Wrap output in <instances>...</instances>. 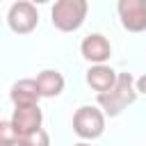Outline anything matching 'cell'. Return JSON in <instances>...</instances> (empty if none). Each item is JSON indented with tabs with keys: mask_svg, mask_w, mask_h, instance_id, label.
Segmentation results:
<instances>
[{
	"mask_svg": "<svg viewBox=\"0 0 146 146\" xmlns=\"http://www.w3.org/2000/svg\"><path fill=\"white\" fill-rule=\"evenodd\" d=\"M30 2H34V5H46V2H50V0H30Z\"/></svg>",
	"mask_w": 146,
	"mask_h": 146,
	"instance_id": "14",
	"label": "cell"
},
{
	"mask_svg": "<svg viewBox=\"0 0 146 146\" xmlns=\"http://www.w3.org/2000/svg\"><path fill=\"white\" fill-rule=\"evenodd\" d=\"M7 25L14 34H30L39 25V11L36 5L30 0H18L7 11Z\"/></svg>",
	"mask_w": 146,
	"mask_h": 146,
	"instance_id": "4",
	"label": "cell"
},
{
	"mask_svg": "<svg viewBox=\"0 0 146 146\" xmlns=\"http://www.w3.org/2000/svg\"><path fill=\"white\" fill-rule=\"evenodd\" d=\"M137 96H139L137 80L130 73H119L114 87H110L107 91H100L96 100L107 116H119L128 105H132L137 100Z\"/></svg>",
	"mask_w": 146,
	"mask_h": 146,
	"instance_id": "1",
	"label": "cell"
},
{
	"mask_svg": "<svg viewBox=\"0 0 146 146\" xmlns=\"http://www.w3.org/2000/svg\"><path fill=\"white\" fill-rule=\"evenodd\" d=\"M36 84H39V91H41V98H55L64 91V75L57 71V68H43L41 73H36Z\"/></svg>",
	"mask_w": 146,
	"mask_h": 146,
	"instance_id": "10",
	"label": "cell"
},
{
	"mask_svg": "<svg viewBox=\"0 0 146 146\" xmlns=\"http://www.w3.org/2000/svg\"><path fill=\"white\" fill-rule=\"evenodd\" d=\"M16 146H50V135L43 128H39V130L18 135V144Z\"/></svg>",
	"mask_w": 146,
	"mask_h": 146,
	"instance_id": "11",
	"label": "cell"
},
{
	"mask_svg": "<svg viewBox=\"0 0 146 146\" xmlns=\"http://www.w3.org/2000/svg\"><path fill=\"white\" fill-rule=\"evenodd\" d=\"M105 119L100 105H82L73 114V132L84 141H94L105 132Z\"/></svg>",
	"mask_w": 146,
	"mask_h": 146,
	"instance_id": "3",
	"label": "cell"
},
{
	"mask_svg": "<svg viewBox=\"0 0 146 146\" xmlns=\"http://www.w3.org/2000/svg\"><path fill=\"white\" fill-rule=\"evenodd\" d=\"M119 73L107 66V64H91V68L87 71V84L94 89V91H107L110 87H114Z\"/></svg>",
	"mask_w": 146,
	"mask_h": 146,
	"instance_id": "9",
	"label": "cell"
},
{
	"mask_svg": "<svg viewBox=\"0 0 146 146\" xmlns=\"http://www.w3.org/2000/svg\"><path fill=\"white\" fill-rule=\"evenodd\" d=\"M80 52L87 62L91 64H105L112 57V43L107 41V36H103L100 32H91L82 39L80 43Z\"/></svg>",
	"mask_w": 146,
	"mask_h": 146,
	"instance_id": "6",
	"label": "cell"
},
{
	"mask_svg": "<svg viewBox=\"0 0 146 146\" xmlns=\"http://www.w3.org/2000/svg\"><path fill=\"white\" fill-rule=\"evenodd\" d=\"M73 146H91V144H87V141H80V144H73Z\"/></svg>",
	"mask_w": 146,
	"mask_h": 146,
	"instance_id": "15",
	"label": "cell"
},
{
	"mask_svg": "<svg viewBox=\"0 0 146 146\" xmlns=\"http://www.w3.org/2000/svg\"><path fill=\"white\" fill-rule=\"evenodd\" d=\"M137 91L146 96V73H144L141 78H137Z\"/></svg>",
	"mask_w": 146,
	"mask_h": 146,
	"instance_id": "13",
	"label": "cell"
},
{
	"mask_svg": "<svg viewBox=\"0 0 146 146\" xmlns=\"http://www.w3.org/2000/svg\"><path fill=\"white\" fill-rule=\"evenodd\" d=\"M89 14V0H55L50 21L59 32H75L84 25Z\"/></svg>",
	"mask_w": 146,
	"mask_h": 146,
	"instance_id": "2",
	"label": "cell"
},
{
	"mask_svg": "<svg viewBox=\"0 0 146 146\" xmlns=\"http://www.w3.org/2000/svg\"><path fill=\"white\" fill-rule=\"evenodd\" d=\"M9 121H11V125L16 128L18 135H25V132H32V130L41 128L43 112H41L39 105H16Z\"/></svg>",
	"mask_w": 146,
	"mask_h": 146,
	"instance_id": "7",
	"label": "cell"
},
{
	"mask_svg": "<svg viewBox=\"0 0 146 146\" xmlns=\"http://www.w3.org/2000/svg\"><path fill=\"white\" fill-rule=\"evenodd\" d=\"M9 98H11L14 107H16V105H39V100H41V91H39L36 80L25 78V80L14 82L11 89H9Z\"/></svg>",
	"mask_w": 146,
	"mask_h": 146,
	"instance_id": "8",
	"label": "cell"
},
{
	"mask_svg": "<svg viewBox=\"0 0 146 146\" xmlns=\"http://www.w3.org/2000/svg\"><path fill=\"white\" fill-rule=\"evenodd\" d=\"M18 144V132L11 125V121L0 123V146H16Z\"/></svg>",
	"mask_w": 146,
	"mask_h": 146,
	"instance_id": "12",
	"label": "cell"
},
{
	"mask_svg": "<svg viewBox=\"0 0 146 146\" xmlns=\"http://www.w3.org/2000/svg\"><path fill=\"white\" fill-rule=\"evenodd\" d=\"M116 14L128 32H146V0H116Z\"/></svg>",
	"mask_w": 146,
	"mask_h": 146,
	"instance_id": "5",
	"label": "cell"
}]
</instances>
